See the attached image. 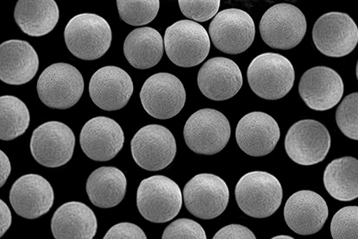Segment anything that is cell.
<instances>
[{"instance_id":"obj_9","label":"cell","mask_w":358,"mask_h":239,"mask_svg":"<svg viewBox=\"0 0 358 239\" xmlns=\"http://www.w3.org/2000/svg\"><path fill=\"white\" fill-rule=\"evenodd\" d=\"M331 136L326 126L313 120L293 124L287 131L285 150L295 164L310 166L321 163L331 148Z\"/></svg>"},{"instance_id":"obj_22","label":"cell","mask_w":358,"mask_h":239,"mask_svg":"<svg viewBox=\"0 0 358 239\" xmlns=\"http://www.w3.org/2000/svg\"><path fill=\"white\" fill-rule=\"evenodd\" d=\"M199 90L206 98L215 101L234 97L243 85V75L237 64L226 57L210 59L199 69Z\"/></svg>"},{"instance_id":"obj_12","label":"cell","mask_w":358,"mask_h":239,"mask_svg":"<svg viewBox=\"0 0 358 239\" xmlns=\"http://www.w3.org/2000/svg\"><path fill=\"white\" fill-rule=\"evenodd\" d=\"M256 27L245 10L227 9L214 17L209 36L214 46L222 52L238 55L245 52L254 42Z\"/></svg>"},{"instance_id":"obj_11","label":"cell","mask_w":358,"mask_h":239,"mask_svg":"<svg viewBox=\"0 0 358 239\" xmlns=\"http://www.w3.org/2000/svg\"><path fill=\"white\" fill-rule=\"evenodd\" d=\"M229 196L227 184L213 174L195 175L183 190L188 212L201 219H213L222 215L227 208Z\"/></svg>"},{"instance_id":"obj_31","label":"cell","mask_w":358,"mask_h":239,"mask_svg":"<svg viewBox=\"0 0 358 239\" xmlns=\"http://www.w3.org/2000/svg\"><path fill=\"white\" fill-rule=\"evenodd\" d=\"M358 94L346 96L336 112V120L343 134L347 138L357 140Z\"/></svg>"},{"instance_id":"obj_36","label":"cell","mask_w":358,"mask_h":239,"mask_svg":"<svg viewBox=\"0 0 358 239\" xmlns=\"http://www.w3.org/2000/svg\"><path fill=\"white\" fill-rule=\"evenodd\" d=\"M213 239H257L252 231L241 225H229L220 229Z\"/></svg>"},{"instance_id":"obj_10","label":"cell","mask_w":358,"mask_h":239,"mask_svg":"<svg viewBox=\"0 0 358 239\" xmlns=\"http://www.w3.org/2000/svg\"><path fill=\"white\" fill-rule=\"evenodd\" d=\"M133 159L148 171H159L172 164L176 155V142L171 131L159 124L140 129L131 140Z\"/></svg>"},{"instance_id":"obj_37","label":"cell","mask_w":358,"mask_h":239,"mask_svg":"<svg viewBox=\"0 0 358 239\" xmlns=\"http://www.w3.org/2000/svg\"><path fill=\"white\" fill-rule=\"evenodd\" d=\"M13 216L8 205L0 200V238L9 230L12 225Z\"/></svg>"},{"instance_id":"obj_2","label":"cell","mask_w":358,"mask_h":239,"mask_svg":"<svg viewBox=\"0 0 358 239\" xmlns=\"http://www.w3.org/2000/svg\"><path fill=\"white\" fill-rule=\"evenodd\" d=\"M236 200L242 212L252 218L274 215L282 204L283 190L278 179L264 171L250 172L236 186Z\"/></svg>"},{"instance_id":"obj_20","label":"cell","mask_w":358,"mask_h":239,"mask_svg":"<svg viewBox=\"0 0 358 239\" xmlns=\"http://www.w3.org/2000/svg\"><path fill=\"white\" fill-rule=\"evenodd\" d=\"M54 190L43 176L29 174L14 182L10 192V202L17 215L27 219H36L45 215L54 204Z\"/></svg>"},{"instance_id":"obj_17","label":"cell","mask_w":358,"mask_h":239,"mask_svg":"<svg viewBox=\"0 0 358 239\" xmlns=\"http://www.w3.org/2000/svg\"><path fill=\"white\" fill-rule=\"evenodd\" d=\"M280 136L278 122L268 114L262 112L246 114L236 129V139L240 149L255 157L271 153L278 145Z\"/></svg>"},{"instance_id":"obj_6","label":"cell","mask_w":358,"mask_h":239,"mask_svg":"<svg viewBox=\"0 0 358 239\" xmlns=\"http://www.w3.org/2000/svg\"><path fill=\"white\" fill-rule=\"evenodd\" d=\"M183 134L188 148L194 152L199 155H215L230 140V122L217 110L201 109L188 119Z\"/></svg>"},{"instance_id":"obj_25","label":"cell","mask_w":358,"mask_h":239,"mask_svg":"<svg viewBox=\"0 0 358 239\" xmlns=\"http://www.w3.org/2000/svg\"><path fill=\"white\" fill-rule=\"evenodd\" d=\"M59 16L58 6L54 0H20L14 10L15 21L22 31L35 38L52 31Z\"/></svg>"},{"instance_id":"obj_19","label":"cell","mask_w":358,"mask_h":239,"mask_svg":"<svg viewBox=\"0 0 358 239\" xmlns=\"http://www.w3.org/2000/svg\"><path fill=\"white\" fill-rule=\"evenodd\" d=\"M80 143L83 152L90 159L110 161L123 148L124 131L115 120L106 117H96L83 126Z\"/></svg>"},{"instance_id":"obj_33","label":"cell","mask_w":358,"mask_h":239,"mask_svg":"<svg viewBox=\"0 0 358 239\" xmlns=\"http://www.w3.org/2000/svg\"><path fill=\"white\" fill-rule=\"evenodd\" d=\"M220 0H180L179 6L184 16L197 22H206L216 16Z\"/></svg>"},{"instance_id":"obj_5","label":"cell","mask_w":358,"mask_h":239,"mask_svg":"<svg viewBox=\"0 0 358 239\" xmlns=\"http://www.w3.org/2000/svg\"><path fill=\"white\" fill-rule=\"evenodd\" d=\"M164 43L169 60L182 68L201 64L211 47L206 29L191 20L176 22L166 29Z\"/></svg>"},{"instance_id":"obj_24","label":"cell","mask_w":358,"mask_h":239,"mask_svg":"<svg viewBox=\"0 0 358 239\" xmlns=\"http://www.w3.org/2000/svg\"><path fill=\"white\" fill-rule=\"evenodd\" d=\"M97 229L94 212L81 202H68L61 205L51 222L55 239H93Z\"/></svg>"},{"instance_id":"obj_28","label":"cell","mask_w":358,"mask_h":239,"mask_svg":"<svg viewBox=\"0 0 358 239\" xmlns=\"http://www.w3.org/2000/svg\"><path fill=\"white\" fill-rule=\"evenodd\" d=\"M324 187L335 200L350 201L358 197V161L352 157L331 161L324 173Z\"/></svg>"},{"instance_id":"obj_35","label":"cell","mask_w":358,"mask_h":239,"mask_svg":"<svg viewBox=\"0 0 358 239\" xmlns=\"http://www.w3.org/2000/svg\"><path fill=\"white\" fill-rule=\"evenodd\" d=\"M103 239H147V237L135 224L120 223L110 228Z\"/></svg>"},{"instance_id":"obj_39","label":"cell","mask_w":358,"mask_h":239,"mask_svg":"<svg viewBox=\"0 0 358 239\" xmlns=\"http://www.w3.org/2000/svg\"><path fill=\"white\" fill-rule=\"evenodd\" d=\"M271 239H294V238L292 237H290V236H286V235H280V236H276Z\"/></svg>"},{"instance_id":"obj_18","label":"cell","mask_w":358,"mask_h":239,"mask_svg":"<svg viewBox=\"0 0 358 239\" xmlns=\"http://www.w3.org/2000/svg\"><path fill=\"white\" fill-rule=\"evenodd\" d=\"M134 91L131 76L115 66H106L92 76L90 94L92 101L105 111L124 108Z\"/></svg>"},{"instance_id":"obj_32","label":"cell","mask_w":358,"mask_h":239,"mask_svg":"<svg viewBox=\"0 0 358 239\" xmlns=\"http://www.w3.org/2000/svg\"><path fill=\"white\" fill-rule=\"evenodd\" d=\"M357 207H346L336 212L331 223V234L334 239H358Z\"/></svg>"},{"instance_id":"obj_34","label":"cell","mask_w":358,"mask_h":239,"mask_svg":"<svg viewBox=\"0 0 358 239\" xmlns=\"http://www.w3.org/2000/svg\"><path fill=\"white\" fill-rule=\"evenodd\" d=\"M162 239H208L206 231L196 222L188 219L176 220L166 228Z\"/></svg>"},{"instance_id":"obj_3","label":"cell","mask_w":358,"mask_h":239,"mask_svg":"<svg viewBox=\"0 0 358 239\" xmlns=\"http://www.w3.org/2000/svg\"><path fill=\"white\" fill-rule=\"evenodd\" d=\"M247 78L257 96L276 101L292 89L295 73L289 59L276 53H264L250 62Z\"/></svg>"},{"instance_id":"obj_1","label":"cell","mask_w":358,"mask_h":239,"mask_svg":"<svg viewBox=\"0 0 358 239\" xmlns=\"http://www.w3.org/2000/svg\"><path fill=\"white\" fill-rule=\"evenodd\" d=\"M65 43L73 56L85 61L102 57L112 43L113 32L105 18L83 13L71 18L64 32Z\"/></svg>"},{"instance_id":"obj_26","label":"cell","mask_w":358,"mask_h":239,"mask_svg":"<svg viewBox=\"0 0 358 239\" xmlns=\"http://www.w3.org/2000/svg\"><path fill=\"white\" fill-rule=\"evenodd\" d=\"M164 39L153 28L134 29L128 35L124 43V57L132 67L147 69L159 64L164 56Z\"/></svg>"},{"instance_id":"obj_15","label":"cell","mask_w":358,"mask_h":239,"mask_svg":"<svg viewBox=\"0 0 358 239\" xmlns=\"http://www.w3.org/2000/svg\"><path fill=\"white\" fill-rule=\"evenodd\" d=\"M313 40L324 56L343 57L352 53L358 42V29L348 14L329 13L316 21Z\"/></svg>"},{"instance_id":"obj_8","label":"cell","mask_w":358,"mask_h":239,"mask_svg":"<svg viewBox=\"0 0 358 239\" xmlns=\"http://www.w3.org/2000/svg\"><path fill=\"white\" fill-rule=\"evenodd\" d=\"M264 42L273 49L287 50L304 38L306 20L303 13L290 3H278L264 14L260 22Z\"/></svg>"},{"instance_id":"obj_30","label":"cell","mask_w":358,"mask_h":239,"mask_svg":"<svg viewBox=\"0 0 358 239\" xmlns=\"http://www.w3.org/2000/svg\"><path fill=\"white\" fill-rule=\"evenodd\" d=\"M120 16L125 23L142 27L156 18L160 8L159 0H117Z\"/></svg>"},{"instance_id":"obj_7","label":"cell","mask_w":358,"mask_h":239,"mask_svg":"<svg viewBox=\"0 0 358 239\" xmlns=\"http://www.w3.org/2000/svg\"><path fill=\"white\" fill-rule=\"evenodd\" d=\"M38 96L50 108L65 110L78 103L84 91L81 73L73 66L55 64L48 67L38 79Z\"/></svg>"},{"instance_id":"obj_27","label":"cell","mask_w":358,"mask_h":239,"mask_svg":"<svg viewBox=\"0 0 358 239\" xmlns=\"http://www.w3.org/2000/svg\"><path fill=\"white\" fill-rule=\"evenodd\" d=\"M127 189V178L117 168H99L92 173L87 179V196L92 203L98 208L116 207L124 200Z\"/></svg>"},{"instance_id":"obj_23","label":"cell","mask_w":358,"mask_h":239,"mask_svg":"<svg viewBox=\"0 0 358 239\" xmlns=\"http://www.w3.org/2000/svg\"><path fill=\"white\" fill-rule=\"evenodd\" d=\"M39 59L34 48L23 40L0 44V80L14 86L31 82L38 71Z\"/></svg>"},{"instance_id":"obj_38","label":"cell","mask_w":358,"mask_h":239,"mask_svg":"<svg viewBox=\"0 0 358 239\" xmlns=\"http://www.w3.org/2000/svg\"><path fill=\"white\" fill-rule=\"evenodd\" d=\"M10 171H12V166H10L9 158L2 150H0V187L5 185Z\"/></svg>"},{"instance_id":"obj_29","label":"cell","mask_w":358,"mask_h":239,"mask_svg":"<svg viewBox=\"0 0 358 239\" xmlns=\"http://www.w3.org/2000/svg\"><path fill=\"white\" fill-rule=\"evenodd\" d=\"M31 122V115L21 99L5 95L0 97V140L10 141L23 135Z\"/></svg>"},{"instance_id":"obj_16","label":"cell","mask_w":358,"mask_h":239,"mask_svg":"<svg viewBox=\"0 0 358 239\" xmlns=\"http://www.w3.org/2000/svg\"><path fill=\"white\" fill-rule=\"evenodd\" d=\"M299 93L309 108L327 111L341 101L344 82L334 69L320 66L309 69L302 75Z\"/></svg>"},{"instance_id":"obj_4","label":"cell","mask_w":358,"mask_h":239,"mask_svg":"<svg viewBox=\"0 0 358 239\" xmlns=\"http://www.w3.org/2000/svg\"><path fill=\"white\" fill-rule=\"evenodd\" d=\"M136 205L143 218L150 222H171L182 209V191L173 180L164 175L151 176L140 183Z\"/></svg>"},{"instance_id":"obj_13","label":"cell","mask_w":358,"mask_h":239,"mask_svg":"<svg viewBox=\"0 0 358 239\" xmlns=\"http://www.w3.org/2000/svg\"><path fill=\"white\" fill-rule=\"evenodd\" d=\"M186 91L176 76L158 73L146 80L140 99L147 113L158 120H169L182 111L186 102Z\"/></svg>"},{"instance_id":"obj_14","label":"cell","mask_w":358,"mask_h":239,"mask_svg":"<svg viewBox=\"0 0 358 239\" xmlns=\"http://www.w3.org/2000/svg\"><path fill=\"white\" fill-rule=\"evenodd\" d=\"M75 145L76 137L71 129L58 121H50L33 131L31 152L43 166L58 168L71 160Z\"/></svg>"},{"instance_id":"obj_21","label":"cell","mask_w":358,"mask_h":239,"mask_svg":"<svg viewBox=\"0 0 358 239\" xmlns=\"http://www.w3.org/2000/svg\"><path fill=\"white\" fill-rule=\"evenodd\" d=\"M326 201L310 190L290 196L284 208V218L291 230L300 235H312L322 229L328 218Z\"/></svg>"}]
</instances>
